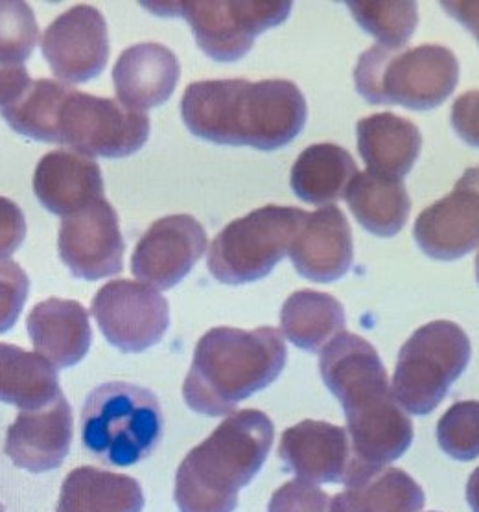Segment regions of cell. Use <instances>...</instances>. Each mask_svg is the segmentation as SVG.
I'll return each mask as SVG.
<instances>
[{
	"label": "cell",
	"mask_w": 479,
	"mask_h": 512,
	"mask_svg": "<svg viewBox=\"0 0 479 512\" xmlns=\"http://www.w3.org/2000/svg\"><path fill=\"white\" fill-rule=\"evenodd\" d=\"M24 137L65 144L87 157L122 159L150 139V117L113 98H98L56 80L30 83L15 102L0 109Z\"/></svg>",
	"instance_id": "6da1fadb"
},
{
	"label": "cell",
	"mask_w": 479,
	"mask_h": 512,
	"mask_svg": "<svg viewBox=\"0 0 479 512\" xmlns=\"http://www.w3.org/2000/svg\"><path fill=\"white\" fill-rule=\"evenodd\" d=\"M319 371L345 411L352 463L386 466L408 452L413 424L393 395L384 361L367 339L341 332L321 350Z\"/></svg>",
	"instance_id": "7a4b0ae2"
},
{
	"label": "cell",
	"mask_w": 479,
	"mask_h": 512,
	"mask_svg": "<svg viewBox=\"0 0 479 512\" xmlns=\"http://www.w3.org/2000/svg\"><path fill=\"white\" fill-rule=\"evenodd\" d=\"M181 117L199 139L275 152L299 137L308 105L288 80H207L188 85Z\"/></svg>",
	"instance_id": "3957f363"
},
{
	"label": "cell",
	"mask_w": 479,
	"mask_h": 512,
	"mask_svg": "<svg viewBox=\"0 0 479 512\" xmlns=\"http://www.w3.org/2000/svg\"><path fill=\"white\" fill-rule=\"evenodd\" d=\"M286 360L288 350L277 328H212L194 350L183 384L185 402L201 415H229L242 400L273 384Z\"/></svg>",
	"instance_id": "277c9868"
},
{
	"label": "cell",
	"mask_w": 479,
	"mask_h": 512,
	"mask_svg": "<svg viewBox=\"0 0 479 512\" xmlns=\"http://www.w3.org/2000/svg\"><path fill=\"white\" fill-rule=\"evenodd\" d=\"M273 437L275 426L264 411L242 409L223 420L177 468L179 512H234L238 492L266 463Z\"/></svg>",
	"instance_id": "5b68a950"
},
{
	"label": "cell",
	"mask_w": 479,
	"mask_h": 512,
	"mask_svg": "<svg viewBox=\"0 0 479 512\" xmlns=\"http://www.w3.org/2000/svg\"><path fill=\"white\" fill-rule=\"evenodd\" d=\"M459 83V61L441 45L365 50L354 69L356 91L373 105L430 111L443 105Z\"/></svg>",
	"instance_id": "8992f818"
},
{
	"label": "cell",
	"mask_w": 479,
	"mask_h": 512,
	"mask_svg": "<svg viewBox=\"0 0 479 512\" xmlns=\"http://www.w3.org/2000/svg\"><path fill=\"white\" fill-rule=\"evenodd\" d=\"M163 437V411L150 389L107 382L82 409V443L102 463L129 466L152 455Z\"/></svg>",
	"instance_id": "52a82bcc"
},
{
	"label": "cell",
	"mask_w": 479,
	"mask_h": 512,
	"mask_svg": "<svg viewBox=\"0 0 479 512\" xmlns=\"http://www.w3.org/2000/svg\"><path fill=\"white\" fill-rule=\"evenodd\" d=\"M472 345L452 321H432L413 332L398 352L393 395L411 415H430L467 371Z\"/></svg>",
	"instance_id": "ba28073f"
},
{
	"label": "cell",
	"mask_w": 479,
	"mask_h": 512,
	"mask_svg": "<svg viewBox=\"0 0 479 512\" xmlns=\"http://www.w3.org/2000/svg\"><path fill=\"white\" fill-rule=\"evenodd\" d=\"M306 214L295 207L266 205L229 223L212 240L207 255L212 277L231 286L268 277L290 253Z\"/></svg>",
	"instance_id": "9c48e42d"
},
{
	"label": "cell",
	"mask_w": 479,
	"mask_h": 512,
	"mask_svg": "<svg viewBox=\"0 0 479 512\" xmlns=\"http://www.w3.org/2000/svg\"><path fill=\"white\" fill-rule=\"evenodd\" d=\"M159 12L183 17L196 37V43L209 58L233 63L249 54L258 35L284 23L292 2H176L148 4Z\"/></svg>",
	"instance_id": "30bf717a"
},
{
	"label": "cell",
	"mask_w": 479,
	"mask_h": 512,
	"mask_svg": "<svg viewBox=\"0 0 479 512\" xmlns=\"http://www.w3.org/2000/svg\"><path fill=\"white\" fill-rule=\"evenodd\" d=\"M96 323L107 341L122 352H144L164 338L170 326V306L144 282L111 280L94 295Z\"/></svg>",
	"instance_id": "8fae6325"
},
{
	"label": "cell",
	"mask_w": 479,
	"mask_h": 512,
	"mask_svg": "<svg viewBox=\"0 0 479 512\" xmlns=\"http://www.w3.org/2000/svg\"><path fill=\"white\" fill-rule=\"evenodd\" d=\"M59 256L76 279L115 277L124 269V238L117 210L106 198L65 216L58 236Z\"/></svg>",
	"instance_id": "7c38bea8"
},
{
	"label": "cell",
	"mask_w": 479,
	"mask_h": 512,
	"mask_svg": "<svg viewBox=\"0 0 479 512\" xmlns=\"http://www.w3.org/2000/svg\"><path fill=\"white\" fill-rule=\"evenodd\" d=\"M41 52L54 76L65 83H85L104 72L109 34L104 15L78 4L61 13L41 39Z\"/></svg>",
	"instance_id": "4fadbf2b"
},
{
	"label": "cell",
	"mask_w": 479,
	"mask_h": 512,
	"mask_svg": "<svg viewBox=\"0 0 479 512\" xmlns=\"http://www.w3.org/2000/svg\"><path fill=\"white\" fill-rule=\"evenodd\" d=\"M207 249L203 225L188 216H166L153 223L131 256V271L137 279L170 290L187 277Z\"/></svg>",
	"instance_id": "5bb4252c"
},
{
	"label": "cell",
	"mask_w": 479,
	"mask_h": 512,
	"mask_svg": "<svg viewBox=\"0 0 479 512\" xmlns=\"http://www.w3.org/2000/svg\"><path fill=\"white\" fill-rule=\"evenodd\" d=\"M415 242L435 260H457L479 247V166L468 168L454 190L422 210Z\"/></svg>",
	"instance_id": "9a60e30c"
},
{
	"label": "cell",
	"mask_w": 479,
	"mask_h": 512,
	"mask_svg": "<svg viewBox=\"0 0 479 512\" xmlns=\"http://www.w3.org/2000/svg\"><path fill=\"white\" fill-rule=\"evenodd\" d=\"M72 411L63 393L45 408L23 409L6 433V455L13 465L41 474L56 470L69 455Z\"/></svg>",
	"instance_id": "2e32d148"
},
{
	"label": "cell",
	"mask_w": 479,
	"mask_h": 512,
	"mask_svg": "<svg viewBox=\"0 0 479 512\" xmlns=\"http://www.w3.org/2000/svg\"><path fill=\"white\" fill-rule=\"evenodd\" d=\"M290 256L303 279L319 284L336 282L349 273L354 260L351 223L336 205L308 212Z\"/></svg>",
	"instance_id": "e0dca14e"
},
{
	"label": "cell",
	"mask_w": 479,
	"mask_h": 512,
	"mask_svg": "<svg viewBox=\"0 0 479 512\" xmlns=\"http://www.w3.org/2000/svg\"><path fill=\"white\" fill-rule=\"evenodd\" d=\"M279 455L299 479L343 483L352 465L351 437L330 422L303 420L282 433Z\"/></svg>",
	"instance_id": "ac0fdd59"
},
{
	"label": "cell",
	"mask_w": 479,
	"mask_h": 512,
	"mask_svg": "<svg viewBox=\"0 0 479 512\" xmlns=\"http://www.w3.org/2000/svg\"><path fill=\"white\" fill-rule=\"evenodd\" d=\"M179 78V59L161 43H139L126 48L113 67L118 102L139 113L168 102Z\"/></svg>",
	"instance_id": "d6986e66"
},
{
	"label": "cell",
	"mask_w": 479,
	"mask_h": 512,
	"mask_svg": "<svg viewBox=\"0 0 479 512\" xmlns=\"http://www.w3.org/2000/svg\"><path fill=\"white\" fill-rule=\"evenodd\" d=\"M34 192L48 212L65 218L104 198V177L93 157L56 150L37 163Z\"/></svg>",
	"instance_id": "ffe728a7"
},
{
	"label": "cell",
	"mask_w": 479,
	"mask_h": 512,
	"mask_svg": "<svg viewBox=\"0 0 479 512\" xmlns=\"http://www.w3.org/2000/svg\"><path fill=\"white\" fill-rule=\"evenodd\" d=\"M26 330L37 354L54 369L78 365L93 343L87 310L69 299L52 297L36 304L26 319Z\"/></svg>",
	"instance_id": "44dd1931"
},
{
	"label": "cell",
	"mask_w": 479,
	"mask_h": 512,
	"mask_svg": "<svg viewBox=\"0 0 479 512\" xmlns=\"http://www.w3.org/2000/svg\"><path fill=\"white\" fill-rule=\"evenodd\" d=\"M330 512H421L424 490L400 468L352 463Z\"/></svg>",
	"instance_id": "7402d4cb"
},
{
	"label": "cell",
	"mask_w": 479,
	"mask_h": 512,
	"mask_svg": "<svg viewBox=\"0 0 479 512\" xmlns=\"http://www.w3.org/2000/svg\"><path fill=\"white\" fill-rule=\"evenodd\" d=\"M358 152L369 174L402 183L421 155L419 128L393 113H378L356 124Z\"/></svg>",
	"instance_id": "603a6c76"
},
{
	"label": "cell",
	"mask_w": 479,
	"mask_h": 512,
	"mask_svg": "<svg viewBox=\"0 0 479 512\" xmlns=\"http://www.w3.org/2000/svg\"><path fill=\"white\" fill-rule=\"evenodd\" d=\"M144 492L131 476L78 466L65 478L56 512H141Z\"/></svg>",
	"instance_id": "cb8c5ba5"
},
{
	"label": "cell",
	"mask_w": 479,
	"mask_h": 512,
	"mask_svg": "<svg viewBox=\"0 0 479 512\" xmlns=\"http://www.w3.org/2000/svg\"><path fill=\"white\" fill-rule=\"evenodd\" d=\"M358 175V166L351 153L336 144H312L293 164V194L304 203L334 205L345 198L352 179Z\"/></svg>",
	"instance_id": "d4e9b609"
},
{
	"label": "cell",
	"mask_w": 479,
	"mask_h": 512,
	"mask_svg": "<svg viewBox=\"0 0 479 512\" xmlns=\"http://www.w3.org/2000/svg\"><path fill=\"white\" fill-rule=\"evenodd\" d=\"M345 199L363 229L380 238L397 236L411 212V199L402 183L369 172L352 179Z\"/></svg>",
	"instance_id": "484cf974"
},
{
	"label": "cell",
	"mask_w": 479,
	"mask_h": 512,
	"mask_svg": "<svg viewBox=\"0 0 479 512\" xmlns=\"http://www.w3.org/2000/svg\"><path fill=\"white\" fill-rule=\"evenodd\" d=\"M61 395L58 373L37 352L0 343V402L17 408H45Z\"/></svg>",
	"instance_id": "4316f807"
},
{
	"label": "cell",
	"mask_w": 479,
	"mask_h": 512,
	"mask_svg": "<svg viewBox=\"0 0 479 512\" xmlns=\"http://www.w3.org/2000/svg\"><path fill=\"white\" fill-rule=\"evenodd\" d=\"M281 326L282 334L297 349L317 354L345 330V310L328 293L295 291L282 304Z\"/></svg>",
	"instance_id": "83f0119b"
},
{
	"label": "cell",
	"mask_w": 479,
	"mask_h": 512,
	"mask_svg": "<svg viewBox=\"0 0 479 512\" xmlns=\"http://www.w3.org/2000/svg\"><path fill=\"white\" fill-rule=\"evenodd\" d=\"M345 6L378 47L389 50L406 47L419 24L417 2H347Z\"/></svg>",
	"instance_id": "f1b7e54d"
},
{
	"label": "cell",
	"mask_w": 479,
	"mask_h": 512,
	"mask_svg": "<svg viewBox=\"0 0 479 512\" xmlns=\"http://www.w3.org/2000/svg\"><path fill=\"white\" fill-rule=\"evenodd\" d=\"M39 39L36 15L21 0H0V63L23 65L34 54Z\"/></svg>",
	"instance_id": "f546056e"
},
{
	"label": "cell",
	"mask_w": 479,
	"mask_h": 512,
	"mask_svg": "<svg viewBox=\"0 0 479 512\" xmlns=\"http://www.w3.org/2000/svg\"><path fill=\"white\" fill-rule=\"evenodd\" d=\"M437 443L456 461L479 457V402H456L437 422Z\"/></svg>",
	"instance_id": "4dcf8cb0"
},
{
	"label": "cell",
	"mask_w": 479,
	"mask_h": 512,
	"mask_svg": "<svg viewBox=\"0 0 479 512\" xmlns=\"http://www.w3.org/2000/svg\"><path fill=\"white\" fill-rule=\"evenodd\" d=\"M30 279L17 262L0 260V334L17 323L28 299Z\"/></svg>",
	"instance_id": "1f68e13d"
},
{
	"label": "cell",
	"mask_w": 479,
	"mask_h": 512,
	"mask_svg": "<svg viewBox=\"0 0 479 512\" xmlns=\"http://www.w3.org/2000/svg\"><path fill=\"white\" fill-rule=\"evenodd\" d=\"M332 498L325 490L304 479H293L275 490L268 512H330Z\"/></svg>",
	"instance_id": "d6a6232c"
},
{
	"label": "cell",
	"mask_w": 479,
	"mask_h": 512,
	"mask_svg": "<svg viewBox=\"0 0 479 512\" xmlns=\"http://www.w3.org/2000/svg\"><path fill=\"white\" fill-rule=\"evenodd\" d=\"M26 238V218L12 199L0 196V258L13 255Z\"/></svg>",
	"instance_id": "836d02e7"
},
{
	"label": "cell",
	"mask_w": 479,
	"mask_h": 512,
	"mask_svg": "<svg viewBox=\"0 0 479 512\" xmlns=\"http://www.w3.org/2000/svg\"><path fill=\"white\" fill-rule=\"evenodd\" d=\"M450 120L459 139L479 148V91L461 94L452 105Z\"/></svg>",
	"instance_id": "e575fe53"
},
{
	"label": "cell",
	"mask_w": 479,
	"mask_h": 512,
	"mask_svg": "<svg viewBox=\"0 0 479 512\" xmlns=\"http://www.w3.org/2000/svg\"><path fill=\"white\" fill-rule=\"evenodd\" d=\"M444 12L465 26L479 43V2H443Z\"/></svg>",
	"instance_id": "d590c367"
},
{
	"label": "cell",
	"mask_w": 479,
	"mask_h": 512,
	"mask_svg": "<svg viewBox=\"0 0 479 512\" xmlns=\"http://www.w3.org/2000/svg\"><path fill=\"white\" fill-rule=\"evenodd\" d=\"M467 501L472 511L479 512V466L468 478Z\"/></svg>",
	"instance_id": "8d00e7d4"
},
{
	"label": "cell",
	"mask_w": 479,
	"mask_h": 512,
	"mask_svg": "<svg viewBox=\"0 0 479 512\" xmlns=\"http://www.w3.org/2000/svg\"><path fill=\"white\" fill-rule=\"evenodd\" d=\"M476 280H478L479 284V253L476 255Z\"/></svg>",
	"instance_id": "74e56055"
},
{
	"label": "cell",
	"mask_w": 479,
	"mask_h": 512,
	"mask_svg": "<svg viewBox=\"0 0 479 512\" xmlns=\"http://www.w3.org/2000/svg\"><path fill=\"white\" fill-rule=\"evenodd\" d=\"M0 512H4V507H2V505H0Z\"/></svg>",
	"instance_id": "f35d334b"
}]
</instances>
